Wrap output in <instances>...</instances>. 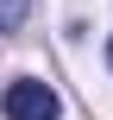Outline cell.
<instances>
[{
    "instance_id": "3957f363",
    "label": "cell",
    "mask_w": 113,
    "mask_h": 120,
    "mask_svg": "<svg viewBox=\"0 0 113 120\" xmlns=\"http://www.w3.org/2000/svg\"><path fill=\"white\" fill-rule=\"evenodd\" d=\"M107 63H113V44H107Z\"/></svg>"
},
{
    "instance_id": "6da1fadb",
    "label": "cell",
    "mask_w": 113,
    "mask_h": 120,
    "mask_svg": "<svg viewBox=\"0 0 113 120\" xmlns=\"http://www.w3.org/2000/svg\"><path fill=\"white\" fill-rule=\"evenodd\" d=\"M0 108H6V120H57L63 114V101H57V89L50 82H13L6 95H0Z\"/></svg>"
},
{
    "instance_id": "7a4b0ae2",
    "label": "cell",
    "mask_w": 113,
    "mask_h": 120,
    "mask_svg": "<svg viewBox=\"0 0 113 120\" xmlns=\"http://www.w3.org/2000/svg\"><path fill=\"white\" fill-rule=\"evenodd\" d=\"M19 13H25V0H0V25H19Z\"/></svg>"
}]
</instances>
